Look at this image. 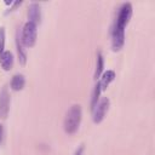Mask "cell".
Here are the masks:
<instances>
[{"label": "cell", "instance_id": "1", "mask_svg": "<svg viewBox=\"0 0 155 155\" xmlns=\"http://www.w3.org/2000/svg\"><path fill=\"white\" fill-rule=\"evenodd\" d=\"M81 116H82L81 105H79V104L71 105L64 117V131L69 134L75 133L80 126Z\"/></svg>", "mask_w": 155, "mask_h": 155}, {"label": "cell", "instance_id": "2", "mask_svg": "<svg viewBox=\"0 0 155 155\" xmlns=\"http://www.w3.org/2000/svg\"><path fill=\"white\" fill-rule=\"evenodd\" d=\"M36 36H38V28L36 24L31 22H27L22 29V42L25 47H33L36 42Z\"/></svg>", "mask_w": 155, "mask_h": 155}, {"label": "cell", "instance_id": "3", "mask_svg": "<svg viewBox=\"0 0 155 155\" xmlns=\"http://www.w3.org/2000/svg\"><path fill=\"white\" fill-rule=\"evenodd\" d=\"M109 105H110V101H109V98H107V97H104V98H102L97 104H96V107H94V109L92 110V115H93V122H96V124H99L103 119H104V116H105V114H107V111H108V109H109Z\"/></svg>", "mask_w": 155, "mask_h": 155}, {"label": "cell", "instance_id": "4", "mask_svg": "<svg viewBox=\"0 0 155 155\" xmlns=\"http://www.w3.org/2000/svg\"><path fill=\"white\" fill-rule=\"evenodd\" d=\"M125 44V28L119 27L115 24L114 30H113V36H111V46L114 51H119L122 48Z\"/></svg>", "mask_w": 155, "mask_h": 155}, {"label": "cell", "instance_id": "5", "mask_svg": "<svg viewBox=\"0 0 155 155\" xmlns=\"http://www.w3.org/2000/svg\"><path fill=\"white\" fill-rule=\"evenodd\" d=\"M131 16H132V5L130 2H126L121 6V8L119 11V15L116 18V25L125 28L131 18Z\"/></svg>", "mask_w": 155, "mask_h": 155}, {"label": "cell", "instance_id": "6", "mask_svg": "<svg viewBox=\"0 0 155 155\" xmlns=\"http://www.w3.org/2000/svg\"><path fill=\"white\" fill-rule=\"evenodd\" d=\"M10 109V94L6 87L0 91V119H6Z\"/></svg>", "mask_w": 155, "mask_h": 155}, {"label": "cell", "instance_id": "7", "mask_svg": "<svg viewBox=\"0 0 155 155\" xmlns=\"http://www.w3.org/2000/svg\"><path fill=\"white\" fill-rule=\"evenodd\" d=\"M28 18H29V22H31L34 24L40 23V21H41V8H40L39 4L33 2V4L29 5V7H28Z\"/></svg>", "mask_w": 155, "mask_h": 155}, {"label": "cell", "instance_id": "8", "mask_svg": "<svg viewBox=\"0 0 155 155\" xmlns=\"http://www.w3.org/2000/svg\"><path fill=\"white\" fill-rule=\"evenodd\" d=\"M25 46L22 42V38L19 36V33H17L16 35V48H17V56H18V61L22 65H24L27 63V51L24 48Z\"/></svg>", "mask_w": 155, "mask_h": 155}, {"label": "cell", "instance_id": "9", "mask_svg": "<svg viewBox=\"0 0 155 155\" xmlns=\"http://www.w3.org/2000/svg\"><path fill=\"white\" fill-rule=\"evenodd\" d=\"M0 64L4 70H11L13 67V54L11 51H4L0 56Z\"/></svg>", "mask_w": 155, "mask_h": 155}, {"label": "cell", "instance_id": "10", "mask_svg": "<svg viewBox=\"0 0 155 155\" xmlns=\"http://www.w3.org/2000/svg\"><path fill=\"white\" fill-rule=\"evenodd\" d=\"M114 79H115V71H113V70H107V71L102 73L101 81L98 82L101 90L104 91V90L109 86V84H110L111 81H114Z\"/></svg>", "mask_w": 155, "mask_h": 155}, {"label": "cell", "instance_id": "11", "mask_svg": "<svg viewBox=\"0 0 155 155\" xmlns=\"http://www.w3.org/2000/svg\"><path fill=\"white\" fill-rule=\"evenodd\" d=\"M25 85V79L22 74H16L11 79V88L13 91H21Z\"/></svg>", "mask_w": 155, "mask_h": 155}, {"label": "cell", "instance_id": "12", "mask_svg": "<svg viewBox=\"0 0 155 155\" xmlns=\"http://www.w3.org/2000/svg\"><path fill=\"white\" fill-rule=\"evenodd\" d=\"M103 67H104V61H103V56L101 52H98L97 54V65H96V73H94V78H99L103 73Z\"/></svg>", "mask_w": 155, "mask_h": 155}, {"label": "cell", "instance_id": "13", "mask_svg": "<svg viewBox=\"0 0 155 155\" xmlns=\"http://www.w3.org/2000/svg\"><path fill=\"white\" fill-rule=\"evenodd\" d=\"M102 92L101 87H99V84L96 85V88H94V92H93V96H92V102H91V109L93 110L97 102H98V98H99V93Z\"/></svg>", "mask_w": 155, "mask_h": 155}, {"label": "cell", "instance_id": "14", "mask_svg": "<svg viewBox=\"0 0 155 155\" xmlns=\"http://www.w3.org/2000/svg\"><path fill=\"white\" fill-rule=\"evenodd\" d=\"M5 51V28H0V56Z\"/></svg>", "mask_w": 155, "mask_h": 155}, {"label": "cell", "instance_id": "15", "mask_svg": "<svg viewBox=\"0 0 155 155\" xmlns=\"http://www.w3.org/2000/svg\"><path fill=\"white\" fill-rule=\"evenodd\" d=\"M2 140H4V127L0 124V144L2 143Z\"/></svg>", "mask_w": 155, "mask_h": 155}, {"label": "cell", "instance_id": "16", "mask_svg": "<svg viewBox=\"0 0 155 155\" xmlns=\"http://www.w3.org/2000/svg\"><path fill=\"white\" fill-rule=\"evenodd\" d=\"M82 153H84V145H81V147L75 151V155H82Z\"/></svg>", "mask_w": 155, "mask_h": 155}]
</instances>
